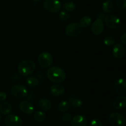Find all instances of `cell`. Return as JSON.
<instances>
[{
    "instance_id": "cell-1",
    "label": "cell",
    "mask_w": 126,
    "mask_h": 126,
    "mask_svg": "<svg viewBox=\"0 0 126 126\" xmlns=\"http://www.w3.org/2000/svg\"><path fill=\"white\" fill-rule=\"evenodd\" d=\"M47 76L51 82L56 84L63 82L66 78L65 70L59 66H52L49 68L47 71Z\"/></svg>"
},
{
    "instance_id": "cell-33",
    "label": "cell",
    "mask_w": 126,
    "mask_h": 126,
    "mask_svg": "<svg viewBox=\"0 0 126 126\" xmlns=\"http://www.w3.org/2000/svg\"><path fill=\"white\" fill-rule=\"evenodd\" d=\"M33 1H34V2H39V1H41V0H33Z\"/></svg>"
},
{
    "instance_id": "cell-10",
    "label": "cell",
    "mask_w": 126,
    "mask_h": 126,
    "mask_svg": "<svg viewBox=\"0 0 126 126\" xmlns=\"http://www.w3.org/2000/svg\"><path fill=\"white\" fill-rule=\"evenodd\" d=\"M6 126H22V119L16 114H7L5 119Z\"/></svg>"
},
{
    "instance_id": "cell-20",
    "label": "cell",
    "mask_w": 126,
    "mask_h": 126,
    "mask_svg": "<svg viewBox=\"0 0 126 126\" xmlns=\"http://www.w3.org/2000/svg\"><path fill=\"white\" fill-rule=\"evenodd\" d=\"M12 105L8 102H3L0 105V112L4 115H7L12 111Z\"/></svg>"
},
{
    "instance_id": "cell-5",
    "label": "cell",
    "mask_w": 126,
    "mask_h": 126,
    "mask_svg": "<svg viewBox=\"0 0 126 126\" xmlns=\"http://www.w3.org/2000/svg\"><path fill=\"white\" fill-rule=\"evenodd\" d=\"M65 34L70 38H75L79 35L82 31V28L79 23L74 22L68 25L65 28Z\"/></svg>"
},
{
    "instance_id": "cell-23",
    "label": "cell",
    "mask_w": 126,
    "mask_h": 126,
    "mask_svg": "<svg viewBox=\"0 0 126 126\" xmlns=\"http://www.w3.org/2000/svg\"><path fill=\"white\" fill-rule=\"evenodd\" d=\"M91 23H92V18L89 16H86L81 18L79 24L82 28H87L91 25Z\"/></svg>"
},
{
    "instance_id": "cell-4",
    "label": "cell",
    "mask_w": 126,
    "mask_h": 126,
    "mask_svg": "<svg viewBox=\"0 0 126 126\" xmlns=\"http://www.w3.org/2000/svg\"><path fill=\"white\" fill-rule=\"evenodd\" d=\"M53 56L49 52H43L38 55V62L41 67L49 68L53 63Z\"/></svg>"
},
{
    "instance_id": "cell-12",
    "label": "cell",
    "mask_w": 126,
    "mask_h": 126,
    "mask_svg": "<svg viewBox=\"0 0 126 126\" xmlns=\"http://www.w3.org/2000/svg\"><path fill=\"white\" fill-rule=\"evenodd\" d=\"M125 47L121 43H116L114 44V47L112 49V54L113 57L116 59H122L125 55Z\"/></svg>"
},
{
    "instance_id": "cell-8",
    "label": "cell",
    "mask_w": 126,
    "mask_h": 126,
    "mask_svg": "<svg viewBox=\"0 0 126 126\" xmlns=\"http://www.w3.org/2000/svg\"><path fill=\"white\" fill-rule=\"evenodd\" d=\"M11 94L18 98H24L28 95V90L25 86L21 84L14 85L11 90Z\"/></svg>"
},
{
    "instance_id": "cell-29",
    "label": "cell",
    "mask_w": 126,
    "mask_h": 126,
    "mask_svg": "<svg viewBox=\"0 0 126 126\" xmlns=\"http://www.w3.org/2000/svg\"><path fill=\"white\" fill-rule=\"evenodd\" d=\"M71 119H72V116L71 115L70 113H66V112H65V113H63V114L62 116V119L64 122H66V123L71 121Z\"/></svg>"
},
{
    "instance_id": "cell-34",
    "label": "cell",
    "mask_w": 126,
    "mask_h": 126,
    "mask_svg": "<svg viewBox=\"0 0 126 126\" xmlns=\"http://www.w3.org/2000/svg\"><path fill=\"white\" fill-rule=\"evenodd\" d=\"M1 119H2V116H1V113L0 112V121L1 120Z\"/></svg>"
},
{
    "instance_id": "cell-13",
    "label": "cell",
    "mask_w": 126,
    "mask_h": 126,
    "mask_svg": "<svg viewBox=\"0 0 126 126\" xmlns=\"http://www.w3.org/2000/svg\"><path fill=\"white\" fill-rule=\"evenodd\" d=\"M18 107L21 111L23 112L25 114H28V115L33 114L34 111V106L33 105V104L26 100L22 101L21 102H20Z\"/></svg>"
},
{
    "instance_id": "cell-7",
    "label": "cell",
    "mask_w": 126,
    "mask_h": 126,
    "mask_svg": "<svg viewBox=\"0 0 126 126\" xmlns=\"http://www.w3.org/2000/svg\"><path fill=\"white\" fill-rule=\"evenodd\" d=\"M108 120L112 126H124L126 124L124 116L116 112H113L110 114Z\"/></svg>"
},
{
    "instance_id": "cell-27",
    "label": "cell",
    "mask_w": 126,
    "mask_h": 126,
    "mask_svg": "<svg viewBox=\"0 0 126 126\" xmlns=\"http://www.w3.org/2000/svg\"><path fill=\"white\" fill-rule=\"evenodd\" d=\"M59 16L60 20H62V21H64V22H66V21L68 20L70 17V15L68 13V12L65 11H61V12H59Z\"/></svg>"
},
{
    "instance_id": "cell-30",
    "label": "cell",
    "mask_w": 126,
    "mask_h": 126,
    "mask_svg": "<svg viewBox=\"0 0 126 126\" xmlns=\"http://www.w3.org/2000/svg\"><path fill=\"white\" fill-rule=\"evenodd\" d=\"M89 126H103V124L100 119L95 118L91 121Z\"/></svg>"
},
{
    "instance_id": "cell-9",
    "label": "cell",
    "mask_w": 126,
    "mask_h": 126,
    "mask_svg": "<svg viewBox=\"0 0 126 126\" xmlns=\"http://www.w3.org/2000/svg\"><path fill=\"white\" fill-rule=\"evenodd\" d=\"M104 28L105 25L103 20L100 18H98L96 19L92 24L91 30V32L94 35L98 36L103 33V30H104Z\"/></svg>"
},
{
    "instance_id": "cell-26",
    "label": "cell",
    "mask_w": 126,
    "mask_h": 126,
    "mask_svg": "<svg viewBox=\"0 0 126 126\" xmlns=\"http://www.w3.org/2000/svg\"><path fill=\"white\" fill-rule=\"evenodd\" d=\"M103 43L107 46H111L115 44V39L111 36H107L103 39Z\"/></svg>"
},
{
    "instance_id": "cell-21",
    "label": "cell",
    "mask_w": 126,
    "mask_h": 126,
    "mask_svg": "<svg viewBox=\"0 0 126 126\" xmlns=\"http://www.w3.org/2000/svg\"><path fill=\"white\" fill-rule=\"evenodd\" d=\"M33 119L38 123H42L46 119V114L41 111H38L33 114Z\"/></svg>"
},
{
    "instance_id": "cell-3",
    "label": "cell",
    "mask_w": 126,
    "mask_h": 126,
    "mask_svg": "<svg viewBox=\"0 0 126 126\" xmlns=\"http://www.w3.org/2000/svg\"><path fill=\"white\" fill-rule=\"evenodd\" d=\"M104 22L108 28L113 30L118 29L122 24L121 20L118 16L110 14H108L105 17Z\"/></svg>"
},
{
    "instance_id": "cell-22",
    "label": "cell",
    "mask_w": 126,
    "mask_h": 126,
    "mask_svg": "<svg viewBox=\"0 0 126 126\" xmlns=\"http://www.w3.org/2000/svg\"><path fill=\"white\" fill-rule=\"evenodd\" d=\"M70 108V105L68 101L63 100L60 102V103L58 105V110L60 113H65L69 110Z\"/></svg>"
},
{
    "instance_id": "cell-24",
    "label": "cell",
    "mask_w": 126,
    "mask_h": 126,
    "mask_svg": "<svg viewBox=\"0 0 126 126\" xmlns=\"http://www.w3.org/2000/svg\"><path fill=\"white\" fill-rule=\"evenodd\" d=\"M27 84L29 87L33 88L39 85V81L34 76H30L27 79Z\"/></svg>"
},
{
    "instance_id": "cell-6",
    "label": "cell",
    "mask_w": 126,
    "mask_h": 126,
    "mask_svg": "<svg viewBox=\"0 0 126 126\" xmlns=\"http://www.w3.org/2000/svg\"><path fill=\"white\" fill-rule=\"evenodd\" d=\"M43 7L47 12L57 13L61 9L62 4L59 0H45L43 2Z\"/></svg>"
},
{
    "instance_id": "cell-2",
    "label": "cell",
    "mask_w": 126,
    "mask_h": 126,
    "mask_svg": "<svg viewBox=\"0 0 126 126\" xmlns=\"http://www.w3.org/2000/svg\"><path fill=\"white\" fill-rule=\"evenodd\" d=\"M36 69V65L33 60H24L18 65V72L21 76H27L32 75Z\"/></svg>"
},
{
    "instance_id": "cell-25",
    "label": "cell",
    "mask_w": 126,
    "mask_h": 126,
    "mask_svg": "<svg viewBox=\"0 0 126 126\" xmlns=\"http://www.w3.org/2000/svg\"><path fill=\"white\" fill-rule=\"evenodd\" d=\"M63 7L67 12H73L76 9V4L73 1H68L64 4Z\"/></svg>"
},
{
    "instance_id": "cell-31",
    "label": "cell",
    "mask_w": 126,
    "mask_h": 126,
    "mask_svg": "<svg viewBox=\"0 0 126 126\" xmlns=\"http://www.w3.org/2000/svg\"><path fill=\"white\" fill-rule=\"evenodd\" d=\"M7 98V94L4 92H0V101H4Z\"/></svg>"
},
{
    "instance_id": "cell-18",
    "label": "cell",
    "mask_w": 126,
    "mask_h": 126,
    "mask_svg": "<svg viewBox=\"0 0 126 126\" xmlns=\"http://www.w3.org/2000/svg\"><path fill=\"white\" fill-rule=\"evenodd\" d=\"M68 102L70 105H71L74 108H81L83 105V102L81 99L76 96L73 95L70 97L68 99Z\"/></svg>"
},
{
    "instance_id": "cell-11",
    "label": "cell",
    "mask_w": 126,
    "mask_h": 126,
    "mask_svg": "<svg viewBox=\"0 0 126 126\" xmlns=\"http://www.w3.org/2000/svg\"><path fill=\"white\" fill-rule=\"evenodd\" d=\"M114 90L118 94L124 95L126 94V82L124 79L119 78L114 82Z\"/></svg>"
},
{
    "instance_id": "cell-16",
    "label": "cell",
    "mask_w": 126,
    "mask_h": 126,
    "mask_svg": "<svg viewBox=\"0 0 126 126\" xmlns=\"http://www.w3.org/2000/svg\"><path fill=\"white\" fill-rule=\"evenodd\" d=\"M113 107L118 110H121L126 108V97L124 95L119 96L115 98L113 102Z\"/></svg>"
},
{
    "instance_id": "cell-19",
    "label": "cell",
    "mask_w": 126,
    "mask_h": 126,
    "mask_svg": "<svg viewBox=\"0 0 126 126\" xmlns=\"http://www.w3.org/2000/svg\"><path fill=\"white\" fill-rule=\"evenodd\" d=\"M102 11L105 14H110L114 10V4L113 2L110 0H107V1H105L103 4H102Z\"/></svg>"
},
{
    "instance_id": "cell-14",
    "label": "cell",
    "mask_w": 126,
    "mask_h": 126,
    "mask_svg": "<svg viewBox=\"0 0 126 126\" xmlns=\"http://www.w3.org/2000/svg\"><path fill=\"white\" fill-rule=\"evenodd\" d=\"M71 126H87V120L82 115H76L73 117L71 120Z\"/></svg>"
},
{
    "instance_id": "cell-32",
    "label": "cell",
    "mask_w": 126,
    "mask_h": 126,
    "mask_svg": "<svg viewBox=\"0 0 126 126\" xmlns=\"http://www.w3.org/2000/svg\"><path fill=\"white\" fill-rule=\"evenodd\" d=\"M121 41L123 44H126V33H124L121 36Z\"/></svg>"
},
{
    "instance_id": "cell-28",
    "label": "cell",
    "mask_w": 126,
    "mask_h": 126,
    "mask_svg": "<svg viewBox=\"0 0 126 126\" xmlns=\"http://www.w3.org/2000/svg\"><path fill=\"white\" fill-rule=\"evenodd\" d=\"M116 4L120 9L126 10V0H116Z\"/></svg>"
},
{
    "instance_id": "cell-17",
    "label": "cell",
    "mask_w": 126,
    "mask_h": 126,
    "mask_svg": "<svg viewBox=\"0 0 126 126\" xmlns=\"http://www.w3.org/2000/svg\"><path fill=\"white\" fill-rule=\"evenodd\" d=\"M38 105L39 108L44 111H47L52 108V103L49 100L46 98H41L38 102Z\"/></svg>"
},
{
    "instance_id": "cell-15",
    "label": "cell",
    "mask_w": 126,
    "mask_h": 126,
    "mask_svg": "<svg viewBox=\"0 0 126 126\" xmlns=\"http://www.w3.org/2000/svg\"><path fill=\"white\" fill-rule=\"evenodd\" d=\"M51 95L54 97H60L65 93V87L59 84L52 85L50 89Z\"/></svg>"
}]
</instances>
